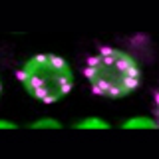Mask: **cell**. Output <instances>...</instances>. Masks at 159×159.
Wrapping results in <instances>:
<instances>
[{
    "label": "cell",
    "mask_w": 159,
    "mask_h": 159,
    "mask_svg": "<svg viewBox=\"0 0 159 159\" xmlns=\"http://www.w3.org/2000/svg\"><path fill=\"white\" fill-rule=\"evenodd\" d=\"M123 129H155L157 123L155 119L151 117H145V116H137V117H131L127 121H123Z\"/></svg>",
    "instance_id": "cell-3"
},
{
    "label": "cell",
    "mask_w": 159,
    "mask_h": 159,
    "mask_svg": "<svg viewBox=\"0 0 159 159\" xmlns=\"http://www.w3.org/2000/svg\"><path fill=\"white\" fill-rule=\"evenodd\" d=\"M74 127H78V129H107L109 123L103 121V119H99V117H88V119L78 121Z\"/></svg>",
    "instance_id": "cell-4"
},
{
    "label": "cell",
    "mask_w": 159,
    "mask_h": 159,
    "mask_svg": "<svg viewBox=\"0 0 159 159\" xmlns=\"http://www.w3.org/2000/svg\"><path fill=\"white\" fill-rule=\"evenodd\" d=\"M86 78L96 93L119 99L139 84V66L129 54L116 48H102L88 60Z\"/></svg>",
    "instance_id": "cell-1"
},
{
    "label": "cell",
    "mask_w": 159,
    "mask_h": 159,
    "mask_svg": "<svg viewBox=\"0 0 159 159\" xmlns=\"http://www.w3.org/2000/svg\"><path fill=\"white\" fill-rule=\"evenodd\" d=\"M30 127H34V129H60L62 125H60V121H56L52 117H42L38 121H34Z\"/></svg>",
    "instance_id": "cell-5"
},
{
    "label": "cell",
    "mask_w": 159,
    "mask_h": 159,
    "mask_svg": "<svg viewBox=\"0 0 159 159\" xmlns=\"http://www.w3.org/2000/svg\"><path fill=\"white\" fill-rule=\"evenodd\" d=\"M18 78L30 96L44 103H54L66 98L74 82L68 62L56 54H38L28 58L20 68Z\"/></svg>",
    "instance_id": "cell-2"
},
{
    "label": "cell",
    "mask_w": 159,
    "mask_h": 159,
    "mask_svg": "<svg viewBox=\"0 0 159 159\" xmlns=\"http://www.w3.org/2000/svg\"><path fill=\"white\" fill-rule=\"evenodd\" d=\"M0 127H2V129H14L18 125H16V123H10V121H0Z\"/></svg>",
    "instance_id": "cell-6"
}]
</instances>
